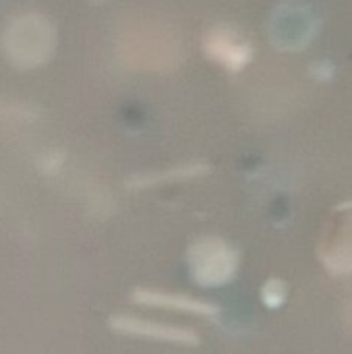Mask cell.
Returning a JSON list of instances; mask_svg holds the SVG:
<instances>
[{
	"label": "cell",
	"mask_w": 352,
	"mask_h": 354,
	"mask_svg": "<svg viewBox=\"0 0 352 354\" xmlns=\"http://www.w3.org/2000/svg\"><path fill=\"white\" fill-rule=\"evenodd\" d=\"M116 56L131 71L168 73L183 62V41L160 17H131L116 33Z\"/></svg>",
	"instance_id": "1"
},
{
	"label": "cell",
	"mask_w": 352,
	"mask_h": 354,
	"mask_svg": "<svg viewBox=\"0 0 352 354\" xmlns=\"http://www.w3.org/2000/svg\"><path fill=\"white\" fill-rule=\"evenodd\" d=\"M2 52L15 68L44 66L56 48V29L41 12H21L2 29Z\"/></svg>",
	"instance_id": "2"
},
{
	"label": "cell",
	"mask_w": 352,
	"mask_h": 354,
	"mask_svg": "<svg viewBox=\"0 0 352 354\" xmlns=\"http://www.w3.org/2000/svg\"><path fill=\"white\" fill-rule=\"evenodd\" d=\"M189 263L195 282L201 286L224 284L232 278L237 268V257L228 245L218 239H205L191 247Z\"/></svg>",
	"instance_id": "3"
},
{
	"label": "cell",
	"mask_w": 352,
	"mask_h": 354,
	"mask_svg": "<svg viewBox=\"0 0 352 354\" xmlns=\"http://www.w3.org/2000/svg\"><path fill=\"white\" fill-rule=\"evenodd\" d=\"M203 52L210 60L224 66L230 73L243 71L253 56L251 46L230 27L210 29L203 37Z\"/></svg>",
	"instance_id": "4"
},
{
	"label": "cell",
	"mask_w": 352,
	"mask_h": 354,
	"mask_svg": "<svg viewBox=\"0 0 352 354\" xmlns=\"http://www.w3.org/2000/svg\"><path fill=\"white\" fill-rule=\"evenodd\" d=\"M112 328L122 334H135V336L154 338V340H162V342H176V344H195L197 342V336L191 330L162 326V324L135 319V317H114Z\"/></svg>",
	"instance_id": "5"
},
{
	"label": "cell",
	"mask_w": 352,
	"mask_h": 354,
	"mask_svg": "<svg viewBox=\"0 0 352 354\" xmlns=\"http://www.w3.org/2000/svg\"><path fill=\"white\" fill-rule=\"evenodd\" d=\"M135 301L141 305L149 307H164V309H176V311H187V313H197V315H214L218 309L210 303L185 297V295H168L160 290H139L133 295Z\"/></svg>",
	"instance_id": "6"
},
{
	"label": "cell",
	"mask_w": 352,
	"mask_h": 354,
	"mask_svg": "<svg viewBox=\"0 0 352 354\" xmlns=\"http://www.w3.org/2000/svg\"><path fill=\"white\" fill-rule=\"evenodd\" d=\"M205 164H187V166H178L166 172H156V174H145V176H137L133 178L135 187H147V185H156V183H166V180H180V178H191L197 174H203Z\"/></svg>",
	"instance_id": "7"
},
{
	"label": "cell",
	"mask_w": 352,
	"mask_h": 354,
	"mask_svg": "<svg viewBox=\"0 0 352 354\" xmlns=\"http://www.w3.org/2000/svg\"><path fill=\"white\" fill-rule=\"evenodd\" d=\"M35 116H37V112L31 106H27L23 102L0 97V120L2 122H29Z\"/></svg>",
	"instance_id": "8"
},
{
	"label": "cell",
	"mask_w": 352,
	"mask_h": 354,
	"mask_svg": "<svg viewBox=\"0 0 352 354\" xmlns=\"http://www.w3.org/2000/svg\"><path fill=\"white\" fill-rule=\"evenodd\" d=\"M95 2H100V0H95Z\"/></svg>",
	"instance_id": "9"
}]
</instances>
